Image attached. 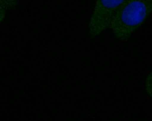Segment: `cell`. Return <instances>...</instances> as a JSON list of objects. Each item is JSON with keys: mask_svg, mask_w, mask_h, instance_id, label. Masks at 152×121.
Here are the masks:
<instances>
[{"mask_svg": "<svg viewBox=\"0 0 152 121\" xmlns=\"http://www.w3.org/2000/svg\"><path fill=\"white\" fill-rule=\"evenodd\" d=\"M152 12V0H126L119 7L110 28L114 36L126 42Z\"/></svg>", "mask_w": 152, "mask_h": 121, "instance_id": "6da1fadb", "label": "cell"}, {"mask_svg": "<svg viewBox=\"0 0 152 121\" xmlns=\"http://www.w3.org/2000/svg\"><path fill=\"white\" fill-rule=\"evenodd\" d=\"M126 0H97L89 22V35L94 38L110 28L119 7Z\"/></svg>", "mask_w": 152, "mask_h": 121, "instance_id": "7a4b0ae2", "label": "cell"}, {"mask_svg": "<svg viewBox=\"0 0 152 121\" xmlns=\"http://www.w3.org/2000/svg\"><path fill=\"white\" fill-rule=\"evenodd\" d=\"M18 2L16 1H1V8L4 10L15 9Z\"/></svg>", "mask_w": 152, "mask_h": 121, "instance_id": "3957f363", "label": "cell"}, {"mask_svg": "<svg viewBox=\"0 0 152 121\" xmlns=\"http://www.w3.org/2000/svg\"><path fill=\"white\" fill-rule=\"evenodd\" d=\"M145 90L149 97L152 98V70L146 79Z\"/></svg>", "mask_w": 152, "mask_h": 121, "instance_id": "277c9868", "label": "cell"}, {"mask_svg": "<svg viewBox=\"0 0 152 121\" xmlns=\"http://www.w3.org/2000/svg\"><path fill=\"white\" fill-rule=\"evenodd\" d=\"M6 12L5 10L1 8V22H2L4 19L5 17Z\"/></svg>", "mask_w": 152, "mask_h": 121, "instance_id": "5b68a950", "label": "cell"}]
</instances>
